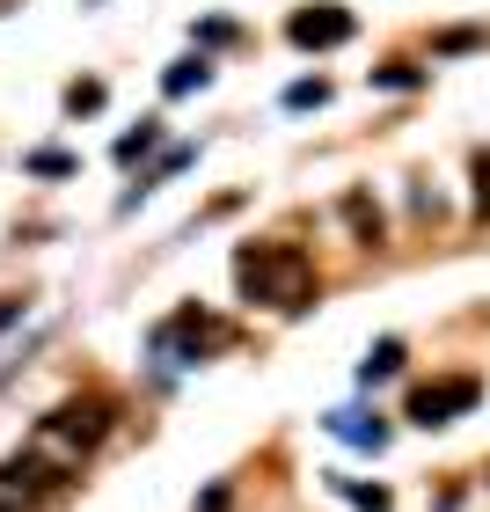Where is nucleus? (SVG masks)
<instances>
[{
  "instance_id": "f257e3e1",
  "label": "nucleus",
  "mask_w": 490,
  "mask_h": 512,
  "mask_svg": "<svg viewBox=\"0 0 490 512\" xmlns=\"http://www.w3.org/2000/svg\"><path fill=\"white\" fill-rule=\"evenodd\" d=\"M96 439H103V403H66V410H52V417L37 425L30 461H37L44 476H66L88 447H96Z\"/></svg>"
},
{
  "instance_id": "f03ea898",
  "label": "nucleus",
  "mask_w": 490,
  "mask_h": 512,
  "mask_svg": "<svg viewBox=\"0 0 490 512\" xmlns=\"http://www.w3.org/2000/svg\"><path fill=\"white\" fill-rule=\"evenodd\" d=\"M242 286L249 300H271V308H300V300L315 293V271L300 249H242Z\"/></svg>"
},
{
  "instance_id": "7ed1b4c3",
  "label": "nucleus",
  "mask_w": 490,
  "mask_h": 512,
  "mask_svg": "<svg viewBox=\"0 0 490 512\" xmlns=\"http://www.w3.org/2000/svg\"><path fill=\"white\" fill-rule=\"evenodd\" d=\"M476 395H483V388H476V374L432 381V388H417V395H410V417H417V425H447V417H454V410H469Z\"/></svg>"
},
{
  "instance_id": "20e7f679",
  "label": "nucleus",
  "mask_w": 490,
  "mask_h": 512,
  "mask_svg": "<svg viewBox=\"0 0 490 512\" xmlns=\"http://www.w3.org/2000/svg\"><path fill=\"white\" fill-rule=\"evenodd\" d=\"M352 37V15L344 8H308V15H293V44H344Z\"/></svg>"
},
{
  "instance_id": "39448f33",
  "label": "nucleus",
  "mask_w": 490,
  "mask_h": 512,
  "mask_svg": "<svg viewBox=\"0 0 490 512\" xmlns=\"http://www.w3.org/2000/svg\"><path fill=\"white\" fill-rule=\"evenodd\" d=\"M205 81V59H183L176 74H169V96H191V88Z\"/></svg>"
},
{
  "instance_id": "423d86ee",
  "label": "nucleus",
  "mask_w": 490,
  "mask_h": 512,
  "mask_svg": "<svg viewBox=\"0 0 490 512\" xmlns=\"http://www.w3.org/2000/svg\"><path fill=\"white\" fill-rule=\"evenodd\" d=\"M395 366H403V344H381V352L366 359V381H381V374H395Z\"/></svg>"
},
{
  "instance_id": "0eeeda50",
  "label": "nucleus",
  "mask_w": 490,
  "mask_h": 512,
  "mask_svg": "<svg viewBox=\"0 0 490 512\" xmlns=\"http://www.w3.org/2000/svg\"><path fill=\"white\" fill-rule=\"evenodd\" d=\"M147 147H154V125H139L132 139H118V154H125V161H139V154H147Z\"/></svg>"
},
{
  "instance_id": "6e6552de",
  "label": "nucleus",
  "mask_w": 490,
  "mask_h": 512,
  "mask_svg": "<svg viewBox=\"0 0 490 512\" xmlns=\"http://www.w3.org/2000/svg\"><path fill=\"white\" fill-rule=\"evenodd\" d=\"M8 322H15V300H0V330H8Z\"/></svg>"
},
{
  "instance_id": "1a4fd4ad",
  "label": "nucleus",
  "mask_w": 490,
  "mask_h": 512,
  "mask_svg": "<svg viewBox=\"0 0 490 512\" xmlns=\"http://www.w3.org/2000/svg\"><path fill=\"white\" fill-rule=\"evenodd\" d=\"M0 512H15V505H8V498H0Z\"/></svg>"
}]
</instances>
